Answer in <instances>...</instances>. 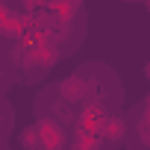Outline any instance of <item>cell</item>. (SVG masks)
Instances as JSON below:
<instances>
[{
	"instance_id": "5b68a950",
	"label": "cell",
	"mask_w": 150,
	"mask_h": 150,
	"mask_svg": "<svg viewBox=\"0 0 150 150\" xmlns=\"http://www.w3.org/2000/svg\"><path fill=\"white\" fill-rule=\"evenodd\" d=\"M24 144H33V147H41V141H38V129H35V127H30V129L24 132Z\"/></svg>"
},
{
	"instance_id": "277c9868",
	"label": "cell",
	"mask_w": 150,
	"mask_h": 150,
	"mask_svg": "<svg viewBox=\"0 0 150 150\" xmlns=\"http://www.w3.org/2000/svg\"><path fill=\"white\" fill-rule=\"evenodd\" d=\"M6 86H9V53L0 44V91H6Z\"/></svg>"
},
{
	"instance_id": "7a4b0ae2",
	"label": "cell",
	"mask_w": 150,
	"mask_h": 150,
	"mask_svg": "<svg viewBox=\"0 0 150 150\" xmlns=\"http://www.w3.org/2000/svg\"><path fill=\"white\" fill-rule=\"evenodd\" d=\"M94 132H97V138H100V141H106V144H121V141L127 138V121L118 115V109L103 112V115L97 118Z\"/></svg>"
},
{
	"instance_id": "6da1fadb",
	"label": "cell",
	"mask_w": 150,
	"mask_h": 150,
	"mask_svg": "<svg viewBox=\"0 0 150 150\" xmlns=\"http://www.w3.org/2000/svg\"><path fill=\"white\" fill-rule=\"evenodd\" d=\"M83 109H86V80H83L80 71L71 74L68 80L56 83V86H47L38 94V103H35V112L38 115L56 118L62 124L77 121Z\"/></svg>"
},
{
	"instance_id": "3957f363",
	"label": "cell",
	"mask_w": 150,
	"mask_h": 150,
	"mask_svg": "<svg viewBox=\"0 0 150 150\" xmlns=\"http://www.w3.org/2000/svg\"><path fill=\"white\" fill-rule=\"evenodd\" d=\"M12 121H15L12 106L0 100V141H3V135H6V132H12Z\"/></svg>"
}]
</instances>
